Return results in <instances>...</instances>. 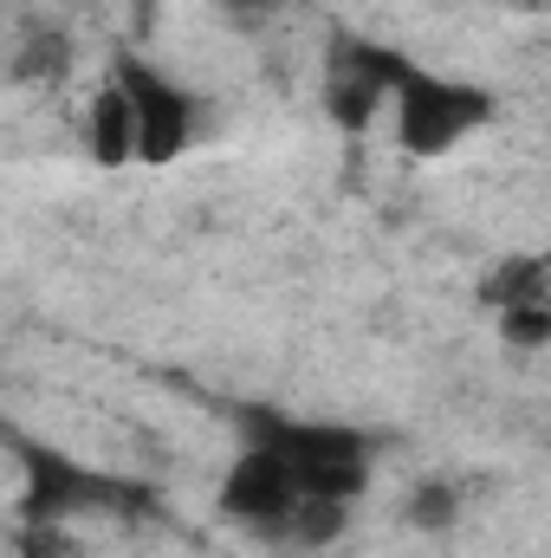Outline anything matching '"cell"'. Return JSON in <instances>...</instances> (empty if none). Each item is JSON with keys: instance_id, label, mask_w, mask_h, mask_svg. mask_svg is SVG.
Listing matches in <instances>:
<instances>
[{"instance_id": "cell-11", "label": "cell", "mask_w": 551, "mask_h": 558, "mask_svg": "<svg viewBox=\"0 0 551 558\" xmlns=\"http://www.w3.org/2000/svg\"><path fill=\"white\" fill-rule=\"evenodd\" d=\"M221 7H228V20H241V26H260V20L279 13L285 0H221Z\"/></svg>"}, {"instance_id": "cell-4", "label": "cell", "mask_w": 551, "mask_h": 558, "mask_svg": "<svg viewBox=\"0 0 551 558\" xmlns=\"http://www.w3.org/2000/svg\"><path fill=\"white\" fill-rule=\"evenodd\" d=\"M118 85H124V98L137 111V162H175L201 131V98L182 92L169 72H156L137 52L118 59Z\"/></svg>"}, {"instance_id": "cell-7", "label": "cell", "mask_w": 551, "mask_h": 558, "mask_svg": "<svg viewBox=\"0 0 551 558\" xmlns=\"http://www.w3.org/2000/svg\"><path fill=\"white\" fill-rule=\"evenodd\" d=\"M91 156H98L105 169L137 162V111H131V98H124L118 78H111V85L98 92V105H91Z\"/></svg>"}, {"instance_id": "cell-5", "label": "cell", "mask_w": 551, "mask_h": 558, "mask_svg": "<svg viewBox=\"0 0 551 558\" xmlns=\"http://www.w3.org/2000/svg\"><path fill=\"white\" fill-rule=\"evenodd\" d=\"M409 78V59L377 46V39H338L331 46V65H325V111L344 124V131H364L383 105H396V85Z\"/></svg>"}, {"instance_id": "cell-8", "label": "cell", "mask_w": 551, "mask_h": 558, "mask_svg": "<svg viewBox=\"0 0 551 558\" xmlns=\"http://www.w3.org/2000/svg\"><path fill=\"white\" fill-rule=\"evenodd\" d=\"M65 72H72V39L59 26H33L13 52V78L20 85H59Z\"/></svg>"}, {"instance_id": "cell-1", "label": "cell", "mask_w": 551, "mask_h": 558, "mask_svg": "<svg viewBox=\"0 0 551 558\" xmlns=\"http://www.w3.org/2000/svg\"><path fill=\"white\" fill-rule=\"evenodd\" d=\"M13 454H20V468H26V500H20V513L33 520V526H65L72 513H143L149 507V494H137L131 481H111V474H98V468H78L72 454H59V448H39V441H13Z\"/></svg>"}, {"instance_id": "cell-6", "label": "cell", "mask_w": 551, "mask_h": 558, "mask_svg": "<svg viewBox=\"0 0 551 558\" xmlns=\"http://www.w3.org/2000/svg\"><path fill=\"white\" fill-rule=\"evenodd\" d=\"M298 507H305V487H298L292 461L267 441H247V454L221 481V513L254 526V533H292Z\"/></svg>"}, {"instance_id": "cell-10", "label": "cell", "mask_w": 551, "mask_h": 558, "mask_svg": "<svg viewBox=\"0 0 551 558\" xmlns=\"http://www.w3.org/2000/svg\"><path fill=\"white\" fill-rule=\"evenodd\" d=\"M20 558H78V546L59 533V526H20Z\"/></svg>"}, {"instance_id": "cell-2", "label": "cell", "mask_w": 551, "mask_h": 558, "mask_svg": "<svg viewBox=\"0 0 551 558\" xmlns=\"http://www.w3.org/2000/svg\"><path fill=\"white\" fill-rule=\"evenodd\" d=\"M254 441L279 448L298 474L305 494H331V500H357L370 481V441L357 428H331V422H285L273 410H247Z\"/></svg>"}, {"instance_id": "cell-3", "label": "cell", "mask_w": 551, "mask_h": 558, "mask_svg": "<svg viewBox=\"0 0 551 558\" xmlns=\"http://www.w3.org/2000/svg\"><path fill=\"white\" fill-rule=\"evenodd\" d=\"M493 118V92L448 78V72H421L409 65V78L396 85V143L403 156H448L461 137H474Z\"/></svg>"}, {"instance_id": "cell-9", "label": "cell", "mask_w": 551, "mask_h": 558, "mask_svg": "<svg viewBox=\"0 0 551 558\" xmlns=\"http://www.w3.org/2000/svg\"><path fill=\"white\" fill-rule=\"evenodd\" d=\"M454 513H461V487H448V481H421L409 494V526H421V533H448Z\"/></svg>"}, {"instance_id": "cell-12", "label": "cell", "mask_w": 551, "mask_h": 558, "mask_svg": "<svg viewBox=\"0 0 551 558\" xmlns=\"http://www.w3.org/2000/svg\"><path fill=\"white\" fill-rule=\"evenodd\" d=\"M131 7H137V13H149V7H156V0H131Z\"/></svg>"}]
</instances>
